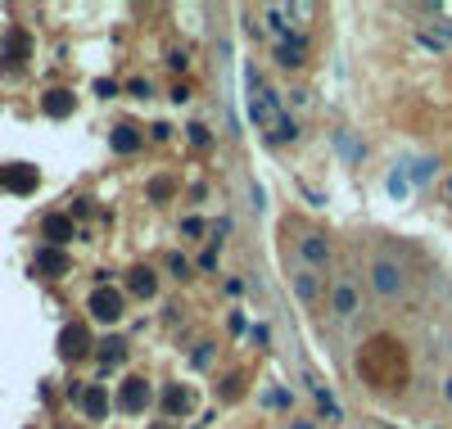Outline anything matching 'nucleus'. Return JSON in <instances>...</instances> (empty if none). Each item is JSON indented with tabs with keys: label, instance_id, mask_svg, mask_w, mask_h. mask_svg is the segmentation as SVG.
<instances>
[{
	"label": "nucleus",
	"instance_id": "nucleus-1",
	"mask_svg": "<svg viewBox=\"0 0 452 429\" xmlns=\"http://www.w3.org/2000/svg\"><path fill=\"white\" fill-rule=\"evenodd\" d=\"M366 276H371V290H376L380 299H403V294H407V267H403L394 253H371Z\"/></svg>",
	"mask_w": 452,
	"mask_h": 429
},
{
	"label": "nucleus",
	"instance_id": "nucleus-2",
	"mask_svg": "<svg viewBox=\"0 0 452 429\" xmlns=\"http://www.w3.org/2000/svg\"><path fill=\"white\" fill-rule=\"evenodd\" d=\"M330 312L339 316V321H353L357 312H362V294H357V285L348 276L330 280Z\"/></svg>",
	"mask_w": 452,
	"mask_h": 429
},
{
	"label": "nucleus",
	"instance_id": "nucleus-3",
	"mask_svg": "<svg viewBox=\"0 0 452 429\" xmlns=\"http://www.w3.org/2000/svg\"><path fill=\"white\" fill-rule=\"evenodd\" d=\"M299 257L308 271H321L326 262H330V240L321 235V231H303L299 235Z\"/></svg>",
	"mask_w": 452,
	"mask_h": 429
},
{
	"label": "nucleus",
	"instance_id": "nucleus-4",
	"mask_svg": "<svg viewBox=\"0 0 452 429\" xmlns=\"http://www.w3.org/2000/svg\"><path fill=\"white\" fill-rule=\"evenodd\" d=\"M249 113H253V122H258V127H271V131H276V122L285 118V113H280V104H276V95H271L267 86H253Z\"/></svg>",
	"mask_w": 452,
	"mask_h": 429
},
{
	"label": "nucleus",
	"instance_id": "nucleus-5",
	"mask_svg": "<svg viewBox=\"0 0 452 429\" xmlns=\"http://www.w3.org/2000/svg\"><path fill=\"white\" fill-rule=\"evenodd\" d=\"M91 316H95V321H104V325H113L122 316V294L118 290H109V285H100L95 294H91Z\"/></svg>",
	"mask_w": 452,
	"mask_h": 429
},
{
	"label": "nucleus",
	"instance_id": "nucleus-6",
	"mask_svg": "<svg viewBox=\"0 0 452 429\" xmlns=\"http://www.w3.org/2000/svg\"><path fill=\"white\" fill-rule=\"evenodd\" d=\"M118 407L122 411H145V407H150V384H145V380H122Z\"/></svg>",
	"mask_w": 452,
	"mask_h": 429
},
{
	"label": "nucleus",
	"instance_id": "nucleus-7",
	"mask_svg": "<svg viewBox=\"0 0 452 429\" xmlns=\"http://www.w3.org/2000/svg\"><path fill=\"white\" fill-rule=\"evenodd\" d=\"M290 290H294V299L303 303V308H313L317 303V294H321V280H317V271H294V280H290Z\"/></svg>",
	"mask_w": 452,
	"mask_h": 429
},
{
	"label": "nucleus",
	"instance_id": "nucleus-8",
	"mask_svg": "<svg viewBox=\"0 0 452 429\" xmlns=\"http://www.w3.org/2000/svg\"><path fill=\"white\" fill-rule=\"evenodd\" d=\"M91 348V334L82 330V325H64V334H59V357H82Z\"/></svg>",
	"mask_w": 452,
	"mask_h": 429
},
{
	"label": "nucleus",
	"instance_id": "nucleus-9",
	"mask_svg": "<svg viewBox=\"0 0 452 429\" xmlns=\"http://www.w3.org/2000/svg\"><path fill=\"white\" fill-rule=\"evenodd\" d=\"M41 235L50 240V248H59V244H68V240H73V222H68L64 213H50L41 222Z\"/></svg>",
	"mask_w": 452,
	"mask_h": 429
},
{
	"label": "nucleus",
	"instance_id": "nucleus-10",
	"mask_svg": "<svg viewBox=\"0 0 452 429\" xmlns=\"http://www.w3.org/2000/svg\"><path fill=\"white\" fill-rule=\"evenodd\" d=\"M68 267H73V262H68L64 248H41V253H36V271H45V276H68Z\"/></svg>",
	"mask_w": 452,
	"mask_h": 429
},
{
	"label": "nucleus",
	"instance_id": "nucleus-11",
	"mask_svg": "<svg viewBox=\"0 0 452 429\" xmlns=\"http://www.w3.org/2000/svg\"><path fill=\"white\" fill-rule=\"evenodd\" d=\"M190 407H194V393L185 384H172L168 393H163V411H168V416H185Z\"/></svg>",
	"mask_w": 452,
	"mask_h": 429
},
{
	"label": "nucleus",
	"instance_id": "nucleus-12",
	"mask_svg": "<svg viewBox=\"0 0 452 429\" xmlns=\"http://www.w3.org/2000/svg\"><path fill=\"white\" fill-rule=\"evenodd\" d=\"M77 402H82V411H87L91 420H100L109 411V393L100 384H91V389H82V397H77Z\"/></svg>",
	"mask_w": 452,
	"mask_h": 429
},
{
	"label": "nucleus",
	"instance_id": "nucleus-13",
	"mask_svg": "<svg viewBox=\"0 0 452 429\" xmlns=\"http://www.w3.org/2000/svg\"><path fill=\"white\" fill-rule=\"evenodd\" d=\"M303 54H308V45H303L299 36H290V41H280V45H276V64H280V68H299V64H303Z\"/></svg>",
	"mask_w": 452,
	"mask_h": 429
},
{
	"label": "nucleus",
	"instance_id": "nucleus-14",
	"mask_svg": "<svg viewBox=\"0 0 452 429\" xmlns=\"http://www.w3.org/2000/svg\"><path fill=\"white\" fill-rule=\"evenodd\" d=\"M41 108L50 118H68V113H73V91H45Z\"/></svg>",
	"mask_w": 452,
	"mask_h": 429
},
{
	"label": "nucleus",
	"instance_id": "nucleus-15",
	"mask_svg": "<svg viewBox=\"0 0 452 429\" xmlns=\"http://www.w3.org/2000/svg\"><path fill=\"white\" fill-rule=\"evenodd\" d=\"M154 285H159V280H154V271H150V267H136V271L127 276V290L136 294V299H150Z\"/></svg>",
	"mask_w": 452,
	"mask_h": 429
},
{
	"label": "nucleus",
	"instance_id": "nucleus-16",
	"mask_svg": "<svg viewBox=\"0 0 452 429\" xmlns=\"http://www.w3.org/2000/svg\"><path fill=\"white\" fill-rule=\"evenodd\" d=\"M5 185H10V190H32V185H36V172L27 167V163H19V167L5 172Z\"/></svg>",
	"mask_w": 452,
	"mask_h": 429
},
{
	"label": "nucleus",
	"instance_id": "nucleus-17",
	"mask_svg": "<svg viewBox=\"0 0 452 429\" xmlns=\"http://www.w3.org/2000/svg\"><path fill=\"white\" fill-rule=\"evenodd\" d=\"M136 145H140V136H136L131 127H118V131H113V150H118V154H131Z\"/></svg>",
	"mask_w": 452,
	"mask_h": 429
},
{
	"label": "nucleus",
	"instance_id": "nucleus-18",
	"mask_svg": "<svg viewBox=\"0 0 452 429\" xmlns=\"http://www.w3.org/2000/svg\"><path fill=\"white\" fill-rule=\"evenodd\" d=\"M100 357H104V366L122 362V339H109V343H100Z\"/></svg>",
	"mask_w": 452,
	"mask_h": 429
},
{
	"label": "nucleus",
	"instance_id": "nucleus-19",
	"mask_svg": "<svg viewBox=\"0 0 452 429\" xmlns=\"http://www.w3.org/2000/svg\"><path fill=\"white\" fill-rule=\"evenodd\" d=\"M294 136H299V127H294L290 118H280V122H276V131H271V140H294Z\"/></svg>",
	"mask_w": 452,
	"mask_h": 429
},
{
	"label": "nucleus",
	"instance_id": "nucleus-20",
	"mask_svg": "<svg viewBox=\"0 0 452 429\" xmlns=\"http://www.w3.org/2000/svg\"><path fill=\"white\" fill-rule=\"evenodd\" d=\"M168 271H172L177 280H185V276H190V267H185V257H181V253H172V257H168Z\"/></svg>",
	"mask_w": 452,
	"mask_h": 429
},
{
	"label": "nucleus",
	"instance_id": "nucleus-21",
	"mask_svg": "<svg viewBox=\"0 0 452 429\" xmlns=\"http://www.w3.org/2000/svg\"><path fill=\"white\" fill-rule=\"evenodd\" d=\"M150 194H154V199H168V194H172V181H168V176H159V181L150 185Z\"/></svg>",
	"mask_w": 452,
	"mask_h": 429
},
{
	"label": "nucleus",
	"instance_id": "nucleus-22",
	"mask_svg": "<svg viewBox=\"0 0 452 429\" xmlns=\"http://www.w3.org/2000/svg\"><path fill=\"white\" fill-rule=\"evenodd\" d=\"M208 362H213V343H204V348L194 353V366H208Z\"/></svg>",
	"mask_w": 452,
	"mask_h": 429
},
{
	"label": "nucleus",
	"instance_id": "nucleus-23",
	"mask_svg": "<svg viewBox=\"0 0 452 429\" xmlns=\"http://www.w3.org/2000/svg\"><path fill=\"white\" fill-rule=\"evenodd\" d=\"M335 145H339V150H344L348 159H357V145H353V140H348V136H335Z\"/></svg>",
	"mask_w": 452,
	"mask_h": 429
},
{
	"label": "nucleus",
	"instance_id": "nucleus-24",
	"mask_svg": "<svg viewBox=\"0 0 452 429\" xmlns=\"http://www.w3.org/2000/svg\"><path fill=\"white\" fill-rule=\"evenodd\" d=\"M439 389H443V402H452V375H443V384H439Z\"/></svg>",
	"mask_w": 452,
	"mask_h": 429
},
{
	"label": "nucleus",
	"instance_id": "nucleus-25",
	"mask_svg": "<svg viewBox=\"0 0 452 429\" xmlns=\"http://www.w3.org/2000/svg\"><path fill=\"white\" fill-rule=\"evenodd\" d=\"M448 190H452V176H448Z\"/></svg>",
	"mask_w": 452,
	"mask_h": 429
}]
</instances>
